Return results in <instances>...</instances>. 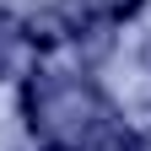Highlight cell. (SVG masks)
Returning a JSON list of instances; mask_svg holds the SVG:
<instances>
[{"label":"cell","mask_w":151,"mask_h":151,"mask_svg":"<svg viewBox=\"0 0 151 151\" xmlns=\"http://www.w3.org/2000/svg\"><path fill=\"white\" fill-rule=\"evenodd\" d=\"M22 32H27V43H32V49H60L65 38H76V27H70L65 6H49V11L27 16V22H22Z\"/></svg>","instance_id":"cell-2"},{"label":"cell","mask_w":151,"mask_h":151,"mask_svg":"<svg viewBox=\"0 0 151 151\" xmlns=\"http://www.w3.org/2000/svg\"><path fill=\"white\" fill-rule=\"evenodd\" d=\"M22 108H27L32 135H43V140H60V146H76V151H146L119 124L108 97L97 86H86V81L38 70L27 81V92H22Z\"/></svg>","instance_id":"cell-1"},{"label":"cell","mask_w":151,"mask_h":151,"mask_svg":"<svg viewBox=\"0 0 151 151\" xmlns=\"http://www.w3.org/2000/svg\"><path fill=\"white\" fill-rule=\"evenodd\" d=\"M38 151H76V146H60V140H43V146H38Z\"/></svg>","instance_id":"cell-5"},{"label":"cell","mask_w":151,"mask_h":151,"mask_svg":"<svg viewBox=\"0 0 151 151\" xmlns=\"http://www.w3.org/2000/svg\"><path fill=\"white\" fill-rule=\"evenodd\" d=\"M27 32L11 22V16H0V81H6V76H16L22 70V60H27Z\"/></svg>","instance_id":"cell-3"},{"label":"cell","mask_w":151,"mask_h":151,"mask_svg":"<svg viewBox=\"0 0 151 151\" xmlns=\"http://www.w3.org/2000/svg\"><path fill=\"white\" fill-rule=\"evenodd\" d=\"M146 6V0H103V16H108V22H124V16H135Z\"/></svg>","instance_id":"cell-4"}]
</instances>
